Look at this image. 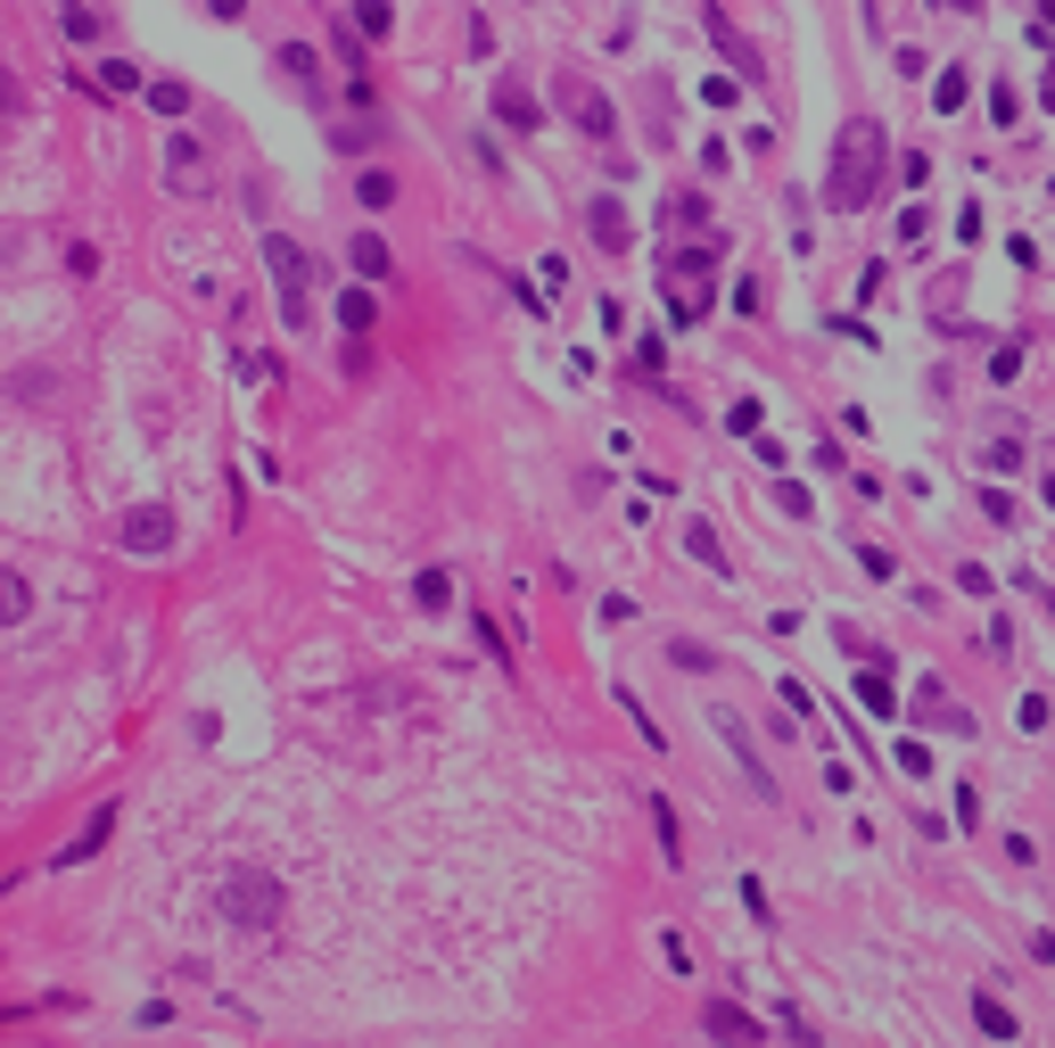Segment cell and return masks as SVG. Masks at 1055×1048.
<instances>
[{"label":"cell","mask_w":1055,"mask_h":1048,"mask_svg":"<svg viewBox=\"0 0 1055 1048\" xmlns=\"http://www.w3.org/2000/svg\"><path fill=\"white\" fill-rule=\"evenodd\" d=\"M883 157H890V132L874 116H850V132L834 141V174H825V206L834 215H858V206L883 190Z\"/></svg>","instance_id":"1"},{"label":"cell","mask_w":1055,"mask_h":1048,"mask_svg":"<svg viewBox=\"0 0 1055 1048\" xmlns=\"http://www.w3.org/2000/svg\"><path fill=\"white\" fill-rule=\"evenodd\" d=\"M709 282H718V248H676V257H660V289H668L676 331H693L709 314Z\"/></svg>","instance_id":"2"},{"label":"cell","mask_w":1055,"mask_h":1048,"mask_svg":"<svg viewBox=\"0 0 1055 1048\" xmlns=\"http://www.w3.org/2000/svg\"><path fill=\"white\" fill-rule=\"evenodd\" d=\"M264 264H273V289H280V322L305 331V322H314V257H305L289 231H264Z\"/></svg>","instance_id":"3"},{"label":"cell","mask_w":1055,"mask_h":1048,"mask_svg":"<svg viewBox=\"0 0 1055 1048\" xmlns=\"http://www.w3.org/2000/svg\"><path fill=\"white\" fill-rule=\"evenodd\" d=\"M280 908H289L280 876H264V867H231V876H223V917L240 925V933H273Z\"/></svg>","instance_id":"4"},{"label":"cell","mask_w":1055,"mask_h":1048,"mask_svg":"<svg viewBox=\"0 0 1055 1048\" xmlns=\"http://www.w3.org/2000/svg\"><path fill=\"white\" fill-rule=\"evenodd\" d=\"M553 99H561V116H570L586 141H619V108H611V92H602V83H586L577 67H570V75H553Z\"/></svg>","instance_id":"5"},{"label":"cell","mask_w":1055,"mask_h":1048,"mask_svg":"<svg viewBox=\"0 0 1055 1048\" xmlns=\"http://www.w3.org/2000/svg\"><path fill=\"white\" fill-rule=\"evenodd\" d=\"M116 545H124V553H141V562L173 553V512H166V504H132L124 528H116Z\"/></svg>","instance_id":"6"},{"label":"cell","mask_w":1055,"mask_h":1048,"mask_svg":"<svg viewBox=\"0 0 1055 1048\" xmlns=\"http://www.w3.org/2000/svg\"><path fill=\"white\" fill-rule=\"evenodd\" d=\"M709 727H718V743H726V751L742 760V776H751V793H759V801H776V776H767V760H759V743H751V727H742L734 711H709Z\"/></svg>","instance_id":"7"},{"label":"cell","mask_w":1055,"mask_h":1048,"mask_svg":"<svg viewBox=\"0 0 1055 1048\" xmlns=\"http://www.w3.org/2000/svg\"><path fill=\"white\" fill-rule=\"evenodd\" d=\"M495 124H503V132H519V141H528V132H544V99L528 92V83H519V75H503V83H495Z\"/></svg>","instance_id":"8"},{"label":"cell","mask_w":1055,"mask_h":1048,"mask_svg":"<svg viewBox=\"0 0 1055 1048\" xmlns=\"http://www.w3.org/2000/svg\"><path fill=\"white\" fill-rule=\"evenodd\" d=\"M586 231H594V248H602V257H627V240H635L627 206H619L611 190H594V199H586Z\"/></svg>","instance_id":"9"},{"label":"cell","mask_w":1055,"mask_h":1048,"mask_svg":"<svg viewBox=\"0 0 1055 1048\" xmlns=\"http://www.w3.org/2000/svg\"><path fill=\"white\" fill-rule=\"evenodd\" d=\"M702 25H709V41H718V50H726V58H734V75H742V83H767V67H759V50H751V41H742V34H734V25H726V9H718V0H702Z\"/></svg>","instance_id":"10"},{"label":"cell","mask_w":1055,"mask_h":1048,"mask_svg":"<svg viewBox=\"0 0 1055 1048\" xmlns=\"http://www.w3.org/2000/svg\"><path fill=\"white\" fill-rule=\"evenodd\" d=\"M347 264H355V282H388V273H396V248L380 240V231H355V240H347Z\"/></svg>","instance_id":"11"},{"label":"cell","mask_w":1055,"mask_h":1048,"mask_svg":"<svg viewBox=\"0 0 1055 1048\" xmlns=\"http://www.w3.org/2000/svg\"><path fill=\"white\" fill-rule=\"evenodd\" d=\"M915 718H932V727H948V735H973V711H957L940 686H915Z\"/></svg>","instance_id":"12"},{"label":"cell","mask_w":1055,"mask_h":1048,"mask_svg":"<svg viewBox=\"0 0 1055 1048\" xmlns=\"http://www.w3.org/2000/svg\"><path fill=\"white\" fill-rule=\"evenodd\" d=\"M17 619H34V579L0 562V628H17Z\"/></svg>","instance_id":"13"},{"label":"cell","mask_w":1055,"mask_h":1048,"mask_svg":"<svg viewBox=\"0 0 1055 1048\" xmlns=\"http://www.w3.org/2000/svg\"><path fill=\"white\" fill-rule=\"evenodd\" d=\"M355 206H363V215H388V206H396V174L388 166H363V174H355Z\"/></svg>","instance_id":"14"},{"label":"cell","mask_w":1055,"mask_h":1048,"mask_svg":"<svg viewBox=\"0 0 1055 1048\" xmlns=\"http://www.w3.org/2000/svg\"><path fill=\"white\" fill-rule=\"evenodd\" d=\"M702 1024H709V1032H718V1040H767V1024H759V1015H742V1008H726V999H718V1008H709V1015H702Z\"/></svg>","instance_id":"15"},{"label":"cell","mask_w":1055,"mask_h":1048,"mask_svg":"<svg viewBox=\"0 0 1055 1048\" xmlns=\"http://www.w3.org/2000/svg\"><path fill=\"white\" fill-rule=\"evenodd\" d=\"M280 75H289L297 92H322V58L305 50V41H280Z\"/></svg>","instance_id":"16"},{"label":"cell","mask_w":1055,"mask_h":1048,"mask_svg":"<svg viewBox=\"0 0 1055 1048\" xmlns=\"http://www.w3.org/2000/svg\"><path fill=\"white\" fill-rule=\"evenodd\" d=\"M858 702H866L874 718H890L899 711V693H890V677H883V660H866V669H858Z\"/></svg>","instance_id":"17"},{"label":"cell","mask_w":1055,"mask_h":1048,"mask_svg":"<svg viewBox=\"0 0 1055 1048\" xmlns=\"http://www.w3.org/2000/svg\"><path fill=\"white\" fill-rule=\"evenodd\" d=\"M973 1024H982L990 1040H1015V1032H1022L1015 1008H1006V999H990V991H973Z\"/></svg>","instance_id":"18"},{"label":"cell","mask_w":1055,"mask_h":1048,"mask_svg":"<svg viewBox=\"0 0 1055 1048\" xmlns=\"http://www.w3.org/2000/svg\"><path fill=\"white\" fill-rule=\"evenodd\" d=\"M685 553H693L702 570H718V579H726V545H718V528H709V521H685Z\"/></svg>","instance_id":"19"},{"label":"cell","mask_w":1055,"mask_h":1048,"mask_svg":"<svg viewBox=\"0 0 1055 1048\" xmlns=\"http://www.w3.org/2000/svg\"><path fill=\"white\" fill-rule=\"evenodd\" d=\"M371 322H380V306H371V289H347V298H338V331H347V338H363Z\"/></svg>","instance_id":"20"},{"label":"cell","mask_w":1055,"mask_h":1048,"mask_svg":"<svg viewBox=\"0 0 1055 1048\" xmlns=\"http://www.w3.org/2000/svg\"><path fill=\"white\" fill-rule=\"evenodd\" d=\"M651 834H660V859H668V867H685V843H676V809H668L660 793H651Z\"/></svg>","instance_id":"21"},{"label":"cell","mask_w":1055,"mask_h":1048,"mask_svg":"<svg viewBox=\"0 0 1055 1048\" xmlns=\"http://www.w3.org/2000/svg\"><path fill=\"white\" fill-rule=\"evenodd\" d=\"M412 603H421V611H445V603H454V570H421V579H412Z\"/></svg>","instance_id":"22"},{"label":"cell","mask_w":1055,"mask_h":1048,"mask_svg":"<svg viewBox=\"0 0 1055 1048\" xmlns=\"http://www.w3.org/2000/svg\"><path fill=\"white\" fill-rule=\"evenodd\" d=\"M141 92H148V108H157V116H190V83L157 75V83H141Z\"/></svg>","instance_id":"23"},{"label":"cell","mask_w":1055,"mask_h":1048,"mask_svg":"<svg viewBox=\"0 0 1055 1048\" xmlns=\"http://www.w3.org/2000/svg\"><path fill=\"white\" fill-rule=\"evenodd\" d=\"M108 825H116V809H99L92 825H83V834H74V850H58V867H74V859H92L99 843H108Z\"/></svg>","instance_id":"24"},{"label":"cell","mask_w":1055,"mask_h":1048,"mask_svg":"<svg viewBox=\"0 0 1055 1048\" xmlns=\"http://www.w3.org/2000/svg\"><path fill=\"white\" fill-rule=\"evenodd\" d=\"M331 150H338V157H363V150H380V124H331Z\"/></svg>","instance_id":"25"},{"label":"cell","mask_w":1055,"mask_h":1048,"mask_svg":"<svg viewBox=\"0 0 1055 1048\" xmlns=\"http://www.w3.org/2000/svg\"><path fill=\"white\" fill-rule=\"evenodd\" d=\"M964 92H973V83H964V67H940V83H932V108L957 116V108H964Z\"/></svg>","instance_id":"26"},{"label":"cell","mask_w":1055,"mask_h":1048,"mask_svg":"<svg viewBox=\"0 0 1055 1048\" xmlns=\"http://www.w3.org/2000/svg\"><path fill=\"white\" fill-rule=\"evenodd\" d=\"M668 660H676L685 677H709V669H718V653H709V644H693V636H676V644H668Z\"/></svg>","instance_id":"27"},{"label":"cell","mask_w":1055,"mask_h":1048,"mask_svg":"<svg viewBox=\"0 0 1055 1048\" xmlns=\"http://www.w3.org/2000/svg\"><path fill=\"white\" fill-rule=\"evenodd\" d=\"M388 25H396V9H388V0H355V34H363V41H380Z\"/></svg>","instance_id":"28"},{"label":"cell","mask_w":1055,"mask_h":1048,"mask_svg":"<svg viewBox=\"0 0 1055 1048\" xmlns=\"http://www.w3.org/2000/svg\"><path fill=\"white\" fill-rule=\"evenodd\" d=\"M166 166H173V182H199V141H190V132H173V150H166Z\"/></svg>","instance_id":"29"},{"label":"cell","mask_w":1055,"mask_h":1048,"mask_svg":"<svg viewBox=\"0 0 1055 1048\" xmlns=\"http://www.w3.org/2000/svg\"><path fill=\"white\" fill-rule=\"evenodd\" d=\"M470 628H479V644H487V653H495V669H519V653H512V644H503V628H495V619H487V611H470Z\"/></svg>","instance_id":"30"},{"label":"cell","mask_w":1055,"mask_h":1048,"mask_svg":"<svg viewBox=\"0 0 1055 1048\" xmlns=\"http://www.w3.org/2000/svg\"><path fill=\"white\" fill-rule=\"evenodd\" d=\"M17 116H25V83H17V67L0 58V124H17Z\"/></svg>","instance_id":"31"},{"label":"cell","mask_w":1055,"mask_h":1048,"mask_svg":"<svg viewBox=\"0 0 1055 1048\" xmlns=\"http://www.w3.org/2000/svg\"><path fill=\"white\" fill-rule=\"evenodd\" d=\"M890 760H899V776H915V785H932V743H899Z\"/></svg>","instance_id":"32"},{"label":"cell","mask_w":1055,"mask_h":1048,"mask_svg":"<svg viewBox=\"0 0 1055 1048\" xmlns=\"http://www.w3.org/2000/svg\"><path fill=\"white\" fill-rule=\"evenodd\" d=\"M726 430H734V438H759V396H734V405H726Z\"/></svg>","instance_id":"33"},{"label":"cell","mask_w":1055,"mask_h":1048,"mask_svg":"<svg viewBox=\"0 0 1055 1048\" xmlns=\"http://www.w3.org/2000/svg\"><path fill=\"white\" fill-rule=\"evenodd\" d=\"M99 83H108V92H141V67H132V58H108V67H99Z\"/></svg>","instance_id":"34"},{"label":"cell","mask_w":1055,"mask_h":1048,"mask_svg":"<svg viewBox=\"0 0 1055 1048\" xmlns=\"http://www.w3.org/2000/svg\"><path fill=\"white\" fill-rule=\"evenodd\" d=\"M702 99H709V108H734V99H742V75H709Z\"/></svg>","instance_id":"35"},{"label":"cell","mask_w":1055,"mask_h":1048,"mask_svg":"<svg viewBox=\"0 0 1055 1048\" xmlns=\"http://www.w3.org/2000/svg\"><path fill=\"white\" fill-rule=\"evenodd\" d=\"M67 273H74V282H92V273H99V248L74 240V248H67Z\"/></svg>","instance_id":"36"},{"label":"cell","mask_w":1055,"mask_h":1048,"mask_svg":"<svg viewBox=\"0 0 1055 1048\" xmlns=\"http://www.w3.org/2000/svg\"><path fill=\"white\" fill-rule=\"evenodd\" d=\"M1015 718H1022V735H1047V693H1022Z\"/></svg>","instance_id":"37"},{"label":"cell","mask_w":1055,"mask_h":1048,"mask_svg":"<svg viewBox=\"0 0 1055 1048\" xmlns=\"http://www.w3.org/2000/svg\"><path fill=\"white\" fill-rule=\"evenodd\" d=\"M957 586H964V595H982V603H990V595H998V579H990V570H982V562H964V570H957Z\"/></svg>","instance_id":"38"},{"label":"cell","mask_w":1055,"mask_h":1048,"mask_svg":"<svg viewBox=\"0 0 1055 1048\" xmlns=\"http://www.w3.org/2000/svg\"><path fill=\"white\" fill-rule=\"evenodd\" d=\"M67 34H74V41H92V34H99V17L83 9V0H67Z\"/></svg>","instance_id":"39"},{"label":"cell","mask_w":1055,"mask_h":1048,"mask_svg":"<svg viewBox=\"0 0 1055 1048\" xmlns=\"http://www.w3.org/2000/svg\"><path fill=\"white\" fill-rule=\"evenodd\" d=\"M1015 108H1022V99L1006 92V83H990V124H1015Z\"/></svg>","instance_id":"40"},{"label":"cell","mask_w":1055,"mask_h":1048,"mask_svg":"<svg viewBox=\"0 0 1055 1048\" xmlns=\"http://www.w3.org/2000/svg\"><path fill=\"white\" fill-rule=\"evenodd\" d=\"M776 504L792 512V521H808V487H800V479H783V487H776Z\"/></svg>","instance_id":"41"},{"label":"cell","mask_w":1055,"mask_h":1048,"mask_svg":"<svg viewBox=\"0 0 1055 1048\" xmlns=\"http://www.w3.org/2000/svg\"><path fill=\"white\" fill-rule=\"evenodd\" d=\"M858 570H866V579H890V570H899V562H890L883 545H858Z\"/></svg>","instance_id":"42"},{"label":"cell","mask_w":1055,"mask_h":1048,"mask_svg":"<svg viewBox=\"0 0 1055 1048\" xmlns=\"http://www.w3.org/2000/svg\"><path fill=\"white\" fill-rule=\"evenodd\" d=\"M783 711H792V718H808V711H816V693L800 686V677H783Z\"/></svg>","instance_id":"43"},{"label":"cell","mask_w":1055,"mask_h":1048,"mask_svg":"<svg viewBox=\"0 0 1055 1048\" xmlns=\"http://www.w3.org/2000/svg\"><path fill=\"white\" fill-rule=\"evenodd\" d=\"M982 512H990L998 528H1015V496H998V487H982Z\"/></svg>","instance_id":"44"},{"label":"cell","mask_w":1055,"mask_h":1048,"mask_svg":"<svg viewBox=\"0 0 1055 1048\" xmlns=\"http://www.w3.org/2000/svg\"><path fill=\"white\" fill-rule=\"evenodd\" d=\"M660 957H668L676 974H693V950H685V933H660Z\"/></svg>","instance_id":"45"},{"label":"cell","mask_w":1055,"mask_h":1048,"mask_svg":"<svg viewBox=\"0 0 1055 1048\" xmlns=\"http://www.w3.org/2000/svg\"><path fill=\"white\" fill-rule=\"evenodd\" d=\"M1039 25H1055V0H1039Z\"/></svg>","instance_id":"46"},{"label":"cell","mask_w":1055,"mask_h":1048,"mask_svg":"<svg viewBox=\"0 0 1055 1048\" xmlns=\"http://www.w3.org/2000/svg\"><path fill=\"white\" fill-rule=\"evenodd\" d=\"M1039 496H1047V512H1055V471H1047V487H1039Z\"/></svg>","instance_id":"47"},{"label":"cell","mask_w":1055,"mask_h":1048,"mask_svg":"<svg viewBox=\"0 0 1055 1048\" xmlns=\"http://www.w3.org/2000/svg\"><path fill=\"white\" fill-rule=\"evenodd\" d=\"M1047 116H1055V83H1047Z\"/></svg>","instance_id":"48"},{"label":"cell","mask_w":1055,"mask_h":1048,"mask_svg":"<svg viewBox=\"0 0 1055 1048\" xmlns=\"http://www.w3.org/2000/svg\"><path fill=\"white\" fill-rule=\"evenodd\" d=\"M1047 83H1055V67H1047Z\"/></svg>","instance_id":"49"}]
</instances>
